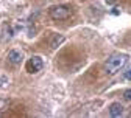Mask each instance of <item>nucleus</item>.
Segmentation results:
<instances>
[{
	"instance_id": "9",
	"label": "nucleus",
	"mask_w": 131,
	"mask_h": 118,
	"mask_svg": "<svg viewBox=\"0 0 131 118\" xmlns=\"http://www.w3.org/2000/svg\"><path fill=\"white\" fill-rule=\"evenodd\" d=\"M5 84H8V81H6L5 78H0V87H3Z\"/></svg>"
},
{
	"instance_id": "1",
	"label": "nucleus",
	"mask_w": 131,
	"mask_h": 118,
	"mask_svg": "<svg viewBox=\"0 0 131 118\" xmlns=\"http://www.w3.org/2000/svg\"><path fill=\"white\" fill-rule=\"evenodd\" d=\"M128 59L129 58L125 53H114V55H111L108 58V61L105 62V65H103L105 73L108 76H114V75L119 73L123 67H125V64L128 62Z\"/></svg>"
},
{
	"instance_id": "4",
	"label": "nucleus",
	"mask_w": 131,
	"mask_h": 118,
	"mask_svg": "<svg viewBox=\"0 0 131 118\" xmlns=\"http://www.w3.org/2000/svg\"><path fill=\"white\" fill-rule=\"evenodd\" d=\"M8 61L13 65H19L24 61V51H22V50H19V48H13L11 51L8 53Z\"/></svg>"
},
{
	"instance_id": "3",
	"label": "nucleus",
	"mask_w": 131,
	"mask_h": 118,
	"mask_svg": "<svg viewBox=\"0 0 131 118\" xmlns=\"http://www.w3.org/2000/svg\"><path fill=\"white\" fill-rule=\"evenodd\" d=\"M42 69H44V61L39 56H31L27 61V72L28 73L35 75V73H39Z\"/></svg>"
},
{
	"instance_id": "10",
	"label": "nucleus",
	"mask_w": 131,
	"mask_h": 118,
	"mask_svg": "<svg viewBox=\"0 0 131 118\" xmlns=\"http://www.w3.org/2000/svg\"><path fill=\"white\" fill-rule=\"evenodd\" d=\"M105 2H106L108 5H114V3H116V0H105Z\"/></svg>"
},
{
	"instance_id": "7",
	"label": "nucleus",
	"mask_w": 131,
	"mask_h": 118,
	"mask_svg": "<svg viewBox=\"0 0 131 118\" xmlns=\"http://www.w3.org/2000/svg\"><path fill=\"white\" fill-rule=\"evenodd\" d=\"M123 99L125 101H131V89H128V90L123 92Z\"/></svg>"
},
{
	"instance_id": "5",
	"label": "nucleus",
	"mask_w": 131,
	"mask_h": 118,
	"mask_svg": "<svg viewBox=\"0 0 131 118\" xmlns=\"http://www.w3.org/2000/svg\"><path fill=\"white\" fill-rule=\"evenodd\" d=\"M109 115H111L112 118L122 116V115H123V106H122L120 103H112V104L109 106Z\"/></svg>"
},
{
	"instance_id": "2",
	"label": "nucleus",
	"mask_w": 131,
	"mask_h": 118,
	"mask_svg": "<svg viewBox=\"0 0 131 118\" xmlns=\"http://www.w3.org/2000/svg\"><path fill=\"white\" fill-rule=\"evenodd\" d=\"M70 14H72V9L69 5H56L48 9V16L53 20H66L70 17Z\"/></svg>"
},
{
	"instance_id": "6",
	"label": "nucleus",
	"mask_w": 131,
	"mask_h": 118,
	"mask_svg": "<svg viewBox=\"0 0 131 118\" xmlns=\"http://www.w3.org/2000/svg\"><path fill=\"white\" fill-rule=\"evenodd\" d=\"M64 42V36L62 34H53L52 36V39H50V48H58L61 44Z\"/></svg>"
},
{
	"instance_id": "8",
	"label": "nucleus",
	"mask_w": 131,
	"mask_h": 118,
	"mask_svg": "<svg viewBox=\"0 0 131 118\" xmlns=\"http://www.w3.org/2000/svg\"><path fill=\"white\" fill-rule=\"evenodd\" d=\"M123 78L125 79H131V69H128V70L123 72Z\"/></svg>"
}]
</instances>
